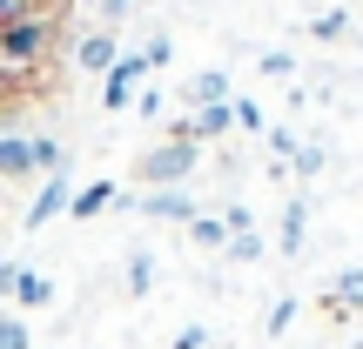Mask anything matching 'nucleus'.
<instances>
[{"label": "nucleus", "instance_id": "obj_1", "mask_svg": "<svg viewBox=\"0 0 363 349\" xmlns=\"http://www.w3.org/2000/svg\"><path fill=\"white\" fill-rule=\"evenodd\" d=\"M54 47H61V7H40L27 21L0 27V67H48Z\"/></svg>", "mask_w": 363, "mask_h": 349}, {"label": "nucleus", "instance_id": "obj_2", "mask_svg": "<svg viewBox=\"0 0 363 349\" xmlns=\"http://www.w3.org/2000/svg\"><path fill=\"white\" fill-rule=\"evenodd\" d=\"M195 155H202V148H195L189 135H169V142L135 155V181H142V188H182V181L195 175Z\"/></svg>", "mask_w": 363, "mask_h": 349}, {"label": "nucleus", "instance_id": "obj_3", "mask_svg": "<svg viewBox=\"0 0 363 349\" xmlns=\"http://www.w3.org/2000/svg\"><path fill=\"white\" fill-rule=\"evenodd\" d=\"M148 74H155V67H148L142 54H121V61L101 74V101H108V108H135V94H142Z\"/></svg>", "mask_w": 363, "mask_h": 349}, {"label": "nucleus", "instance_id": "obj_4", "mask_svg": "<svg viewBox=\"0 0 363 349\" xmlns=\"http://www.w3.org/2000/svg\"><path fill=\"white\" fill-rule=\"evenodd\" d=\"M67 195H74V181H67V168H61V175H40L34 202H27V229H40V222L67 215Z\"/></svg>", "mask_w": 363, "mask_h": 349}, {"label": "nucleus", "instance_id": "obj_5", "mask_svg": "<svg viewBox=\"0 0 363 349\" xmlns=\"http://www.w3.org/2000/svg\"><path fill=\"white\" fill-rule=\"evenodd\" d=\"M74 61H81V74H108V67L121 61L115 27H94V34H81V40H74Z\"/></svg>", "mask_w": 363, "mask_h": 349}, {"label": "nucleus", "instance_id": "obj_6", "mask_svg": "<svg viewBox=\"0 0 363 349\" xmlns=\"http://www.w3.org/2000/svg\"><path fill=\"white\" fill-rule=\"evenodd\" d=\"M142 215L148 222H189L195 215V195L189 188H155V195H142Z\"/></svg>", "mask_w": 363, "mask_h": 349}, {"label": "nucleus", "instance_id": "obj_7", "mask_svg": "<svg viewBox=\"0 0 363 349\" xmlns=\"http://www.w3.org/2000/svg\"><path fill=\"white\" fill-rule=\"evenodd\" d=\"M0 181H34V142L27 135H0Z\"/></svg>", "mask_w": 363, "mask_h": 349}, {"label": "nucleus", "instance_id": "obj_8", "mask_svg": "<svg viewBox=\"0 0 363 349\" xmlns=\"http://www.w3.org/2000/svg\"><path fill=\"white\" fill-rule=\"evenodd\" d=\"M363 316V269H343L337 282H330V296H323V316Z\"/></svg>", "mask_w": 363, "mask_h": 349}, {"label": "nucleus", "instance_id": "obj_9", "mask_svg": "<svg viewBox=\"0 0 363 349\" xmlns=\"http://www.w3.org/2000/svg\"><path fill=\"white\" fill-rule=\"evenodd\" d=\"M101 208H115V181H88V188H74L67 195V215H101Z\"/></svg>", "mask_w": 363, "mask_h": 349}, {"label": "nucleus", "instance_id": "obj_10", "mask_svg": "<svg viewBox=\"0 0 363 349\" xmlns=\"http://www.w3.org/2000/svg\"><path fill=\"white\" fill-rule=\"evenodd\" d=\"M303 229H310V208H303V195H289L283 202V256H303Z\"/></svg>", "mask_w": 363, "mask_h": 349}, {"label": "nucleus", "instance_id": "obj_11", "mask_svg": "<svg viewBox=\"0 0 363 349\" xmlns=\"http://www.w3.org/2000/svg\"><path fill=\"white\" fill-rule=\"evenodd\" d=\"M182 94H189V108H216V101H229V74H216V67H208V74H195Z\"/></svg>", "mask_w": 363, "mask_h": 349}, {"label": "nucleus", "instance_id": "obj_12", "mask_svg": "<svg viewBox=\"0 0 363 349\" xmlns=\"http://www.w3.org/2000/svg\"><path fill=\"white\" fill-rule=\"evenodd\" d=\"M13 302H21V309H48L54 302V282L40 269H21V282H13Z\"/></svg>", "mask_w": 363, "mask_h": 349}, {"label": "nucleus", "instance_id": "obj_13", "mask_svg": "<svg viewBox=\"0 0 363 349\" xmlns=\"http://www.w3.org/2000/svg\"><path fill=\"white\" fill-rule=\"evenodd\" d=\"M189 242H195V248H229L222 215H202V208H195V215H189Z\"/></svg>", "mask_w": 363, "mask_h": 349}, {"label": "nucleus", "instance_id": "obj_14", "mask_svg": "<svg viewBox=\"0 0 363 349\" xmlns=\"http://www.w3.org/2000/svg\"><path fill=\"white\" fill-rule=\"evenodd\" d=\"M323 161H330L323 148H316V142H303L296 155H289V168H296V181H310V175H323Z\"/></svg>", "mask_w": 363, "mask_h": 349}, {"label": "nucleus", "instance_id": "obj_15", "mask_svg": "<svg viewBox=\"0 0 363 349\" xmlns=\"http://www.w3.org/2000/svg\"><path fill=\"white\" fill-rule=\"evenodd\" d=\"M350 34V13H316L310 21V40H343Z\"/></svg>", "mask_w": 363, "mask_h": 349}, {"label": "nucleus", "instance_id": "obj_16", "mask_svg": "<svg viewBox=\"0 0 363 349\" xmlns=\"http://www.w3.org/2000/svg\"><path fill=\"white\" fill-rule=\"evenodd\" d=\"M0 349H34V329L21 316H0Z\"/></svg>", "mask_w": 363, "mask_h": 349}, {"label": "nucleus", "instance_id": "obj_17", "mask_svg": "<svg viewBox=\"0 0 363 349\" xmlns=\"http://www.w3.org/2000/svg\"><path fill=\"white\" fill-rule=\"evenodd\" d=\"M148 282H155V262H148V256H128V289H135V296H148Z\"/></svg>", "mask_w": 363, "mask_h": 349}, {"label": "nucleus", "instance_id": "obj_18", "mask_svg": "<svg viewBox=\"0 0 363 349\" xmlns=\"http://www.w3.org/2000/svg\"><path fill=\"white\" fill-rule=\"evenodd\" d=\"M229 108H235V128H242V135H262V108L256 101H235V94H229Z\"/></svg>", "mask_w": 363, "mask_h": 349}, {"label": "nucleus", "instance_id": "obj_19", "mask_svg": "<svg viewBox=\"0 0 363 349\" xmlns=\"http://www.w3.org/2000/svg\"><path fill=\"white\" fill-rule=\"evenodd\" d=\"M289 323H296V296H276V309H269V336H283Z\"/></svg>", "mask_w": 363, "mask_h": 349}, {"label": "nucleus", "instance_id": "obj_20", "mask_svg": "<svg viewBox=\"0 0 363 349\" xmlns=\"http://www.w3.org/2000/svg\"><path fill=\"white\" fill-rule=\"evenodd\" d=\"M229 256H235V262H256V256H262V235H256V229H249V235H229Z\"/></svg>", "mask_w": 363, "mask_h": 349}, {"label": "nucleus", "instance_id": "obj_21", "mask_svg": "<svg viewBox=\"0 0 363 349\" xmlns=\"http://www.w3.org/2000/svg\"><path fill=\"white\" fill-rule=\"evenodd\" d=\"M27 13H40V0H0V27H13V21H27Z\"/></svg>", "mask_w": 363, "mask_h": 349}, {"label": "nucleus", "instance_id": "obj_22", "mask_svg": "<svg viewBox=\"0 0 363 349\" xmlns=\"http://www.w3.org/2000/svg\"><path fill=\"white\" fill-rule=\"evenodd\" d=\"M169 54H175V47H169V34H148V47H142V61H148V67H169Z\"/></svg>", "mask_w": 363, "mask_h": 349}, {"label": "nucleus", "instance_id": "obj_23", "mask_svg": "<svg viewBox=\"0 0 363 349\" xmlns=\"http://www.w3.org/2000/svg\"><path fill=\"white\" fill-rule=\"evenodd\" d=\"M175 349H208V329H202V323H189V329L175 336Z\"/></svg>", "mask_w": 363, "mask_h": 349}, {"label": "nucleus", "instance_id": "obj_24", "mask_svg": "<svg viewBox=\"0 0 363 349\" xmlns=\"http://www.w3.org/2000/svg\"><path fill=\"white\" fill-rule=\"evenodd\" d=\"M289 67H296V61H289L283 47H269V54H262V74H289Z\"/></svg>", "mask_w": 363, "mask_h": 349}, {"label": "nucleus", "instance_id": "obj_25", "mask_svg": "<svg viewBox=\"0 0 363 349\" xmlns=\"http://www.w3.org/2000/svg\"><path fill=\"white\" fill-rule=\"evenodd\" d=\"M21 269H27V262H0V296H13V282H21Z\"/></svg>", "mask_w": 363, "mask_h": 349}, {"label": "nucleus", "instance_id": "obj_26", "mask_svg": "<svg viewBox=\"0 0 363 349\" xmlns=\"http://www.w3.org/2000/svg\"><path fill=\"white\" fill-rule=\"evenodd\" d=\"M128 7H135V0H101V21H121Z\"/></svg>", "mask_w": 363, "mask_h": 349}, {"label": "nucleus", "instance_id": "obj_27", "mask_svg": "<svg viewBox=\"0 0 363 349\" xmlns=\"http://www.w3.org/2000/svg\"><path fill=\"white\" fill-rule=\"evenodd\" d=\"M74 7H101V0H74Z\"/></svg>", "mask_w": 363, "mask_h": 349}, {"label": "nucleus", "instance_id": "obj_28", "mask_svg": "<svg viewBox=\"0 0 363 349\" xmlns=\"http://www.w3.org/2000/svg\"><path fill=\"white\" fill-rule=\"evenodd\" d=\"M0 115H13V108H7V94H0Z\"/></svg>", "mask_w": 363, "mask_h": 349}, {"label": "nucleus", "instance_id": "obj_29", "mask_svg": "<svg viewBox=\"0 0 363 349\" xmlns=\"http://www.w3.org/2000/svg\"><path fill=\"white\" fill-rule=\"evenodd\" d=\"M357 349H363V336H357Z\"/></svg>", "mask_w": 363, "mask_h": 349}, {"label": "nucleus", "instance_id": "obj_30", "mask_svg": "<svg viewBox=\"0 0 363 349\" xmlns=\"http://www.w3.org/2000/svg\"><path fill=\"white\" fill-rule=\"evenodd\" d=\"M40 7H48V0H40Z\"/></svg>", "mask_w": 363, "mask_h": 349}]
</instances>
